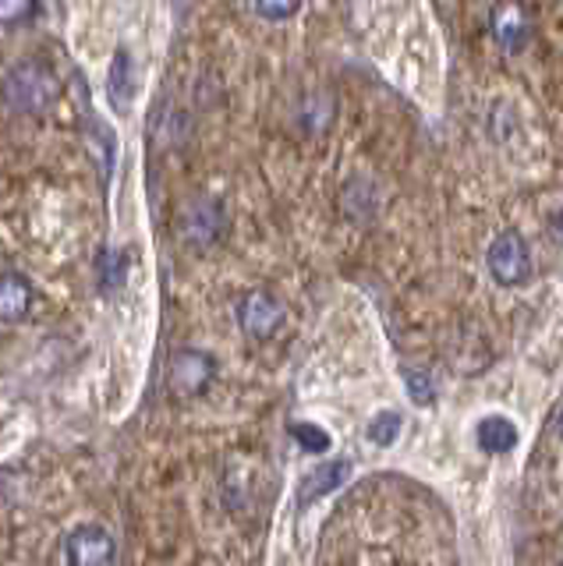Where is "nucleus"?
I'll list each match as a JSON object with an SVG mask.
<instances>
[{
    "mask_svg": "<svg viewBox=\"0 0 563 566\" xmlns=\"http://www.w3.org/2000/svg\"><path fill=\"white\" fill-rule=\"evenodd\" d=\"M344 478H347V460H333V464H323V468H315L312 474H305V482H302V489H298V495H302L305 503H312V500H320V495L337 489Z\"/></svg>",
    "mask_w": 563,
    "mask_h": 566,
    "instance_id": "obj_11",
    "label": "nucleus"
},
{
    "mask_svg": "<svg viewBox=\"0 0 563 566\" xmlns=\"http://www.w3.org/2000/svg\"><path fill=\"white\" fill-rule=\"evenodd\" d=\"M560 566H563V563H560Z\"/></svg>",
    "mask_w": 563,
    "mask_h": 566,
    "instance_id": "obj_20",
    "label": "nucleus"
},
{
    "mask_svg": "<svg viewBox=\"0 0 563 566\" xmlns=\"http://www.w3.org/2000/svg\"><path fill=\"white\" fill-rule=\"evenodd\" d=\"M132 88H135V82H132V57H128V50L121 46V50H114V61H111V75H107V99H111V106L117 114H125L128 106H132Z\"/></svg>",
    "mask_w": 563,
    "mask_h": 566,
    "instance_id": "obj_9",
    "label": "nucleus"
},
{
    "mask_svg": "<svg viewBox=\"0 0 563 566\" xmlns=\"http://www.w3.org/2000/svg\"><path fill=\"white\" fill-rule=\"evenodd\" d=\"M32 308V283L22 273H0V318L19 323Z\"/></svg>",
    "mask_w": 563,
    "mask_h": 566,
    "instance_id": "obj_8",
    "label": "nucleus"
},
{
    "mask_svg": "<svg viewBox=\"0 0 563 566\" xmlns=\"http://www.w3.org/2000/svg\"><path fill=\"white\" fill-rule=\"evenodd\" d=\"M284 323V305L270 291H249L238 305V326L256 336V340H270V336Z\"/></svg>",
    "mask_w": 563,
    "mask_h": 566,
    "instance_id": "obj_3",
    "label": "nucleus"
},
{
    "mask_svg": "<svg viewBox=\"0 0 563 566\" xmlns=\"http://www.w3.org/2000/svg\"><path fill=\"white\" fill-rule=\"evenodd\" d=\"M256 11L270 22H284V18H294L302 11V0H256Z\"/></svg>",
    "mask_w": 563,
    "mask_h": 566,
    "instance_id": "obj_16",
    "label": "nucleus"
},
{
    "mask_svg": "<svg viewBox=\"0 0 563 566\" xmlns=\"http://www.w3.org/2000/svg\"><path fill=\"white\" fill-rule=\"evenodd\" d=\"M103 287H117L121 276H125V255H114V252H103Z\"/></svg>",
    "mask_w": 563,
    "mask_h": 566,
    "instance_id": "obj_17",
    "label": "nucleus"
},
{
    "mask_svg": "<svg viewBox=\"0 0 563 566\" xmlns=\"http://www.w3.org/2000/svg\"><path fill=\"white\" fill-rule=\"evenodd\" d=\"M0 96L19 114H43L58 96V75L40 61H22L0 82Z\"/></svg>",
    "mask_w": 563,
    "mask_h": 566,
    "instance_id": "obj_1",
    "label": "nucleus"
},
{
    "mask_svg": "<svg viewBox=\"0 0 563 566\" xmlns=\"http://www.w3.org/2000/svg\"><path fill=\"white\" fill-rule=\"evenodd\" d=\"M560 436H563V415H560Z\"/></svg>",
    "mask_w": 563,
    "mask_h": 566,
    "instance_id": "obj_19",
    "label": "nucleus"
},
{
    "mask_svg": "<svg viewBox=\"0 0 563 566\" xmlns=\"http://www.w3.org/2000/svg\"><path fill=\"white\" fill-rule=\"evenodd\" d=\"M408 394H411V400H415L418 407L432 403V386H429L426 376H408Z\"/></svg>",
    "mask_w": 563,
    "mask_h": 566,
    "instance_id": "obj_18",
    "label": "nucleus"
},
{
    "mask_svg": "<svg viewBox=\"0 0 563 566\" xmlns=\"http://www.w3.org/2000/svg\"><path fill=\"white\" fill-rule=\"evenodd\" d=\"M492 32H497V40L503 50H521L524 40H528V14L518 0H500L497 8H492Z\"/></svg>",
    "mask_w": 563,
    "mask_h": 566,
    "instance_id": "obj_7",
    "label": "nucleus"
},
{
    "mask_svg": "<svg viewBox=\"0 0 563 566\" xmlns=\"http://www.w3.org/2000/svg\"><path fill=\"white\" fill-rule=\"evenodd\" d=\"M475 436H479V447L486 453H510V450L518 447V429L507 418H500V415L482 418L479 432H475Z\"/></svg>",
    "mask_w": 563,
    "mask_h": 566,
    "instance_id": "obj_10",
    "label": "nucleus"
},
{
    "mask_svg": "<svg viewBox=\"0 0 563 566\" xmlns=\"http://www.w3.org/2000/svg\"><path fill=\"white\" fill-rule=\"evenodd\" d=\"M213 371H217V365H213V358H209L206 350H178L170 358V386L178 389V394H202V389L209 386V379H213Z\"/></svg>",
    "mask_w": 563,
    "mask_h": 566,
    "instance_id": "obj_5",
    "label": "nucleus"
},
{
    "mask_svg": "<svg viewBox=\"0 0 563 566\" xmlns=\"http://www.w3.org/2000/svg\"><path fill=\"white\" fill-rule=\"evenodd\" d=\"M400 436V415L394 411H383L373 418V424H368V439L376 442V447H390V442H397Z\"/></svg>",
    "mask_w": 563,
    "mask_h": 566,
    "instance_id": "obj_13",
    "label": "nucleus"
},
{
    "mask_svg": "<svg viewBox=\"0 0 563 566\" xmlns=\"http://www.w3.org/2000/svg\"><path fill=\"white\" fill-rule=\"evenodd\" d=\"M489 273L497 283H503V287H518V283L528 280V273H532V259H528V244L524 238L518 234V230H503V234L489 244Z\"/></svg>",
    "mask_w": 563,
    "mask_h": 566,
    "instance_id": "obj_2",
    "label": "nucleus"
},
{
    "mask_svg": "<svg viewBox=\"0 0 563 566\" xmlns=\"http://www.w3.org/2000/svg\"><path fill=\"white\" fill-rule=\"evenodd\" d=\"M291 436L302 442L305 450H312V453H323L326 447H330V436L320 429V424H309V421H302V424H291Z\"/></svg>",
    "mask_w": 563,
    "mask_h": 566,
    "instance_id": "obj_15",
    "label": "nucleus"
},
{
    "mask_svg": "<svg viewBox=\"0 0 563 566\" xmlns=\"http://www.w3.org/2000/svg\"><path fill=\"white\" fill-rule=\"evenodd\" d=\"M37 11L40 0H0V25H25Z\"/></svg>",
    "mask_w": 563,
    "mask_h": 566,
    "instance_id": "obj_14",
    "label": "nucleus"
},
{
    "mask_svg": "<svg viewBox=\"0 0 563 566\" xmlns=\"http://www.w3.org/2000/svg\"><path fill=\"white\" fill-rule=\"evenodd\" d=\"M333 117V99H326L323 93H312L305 103H302V124L309 132H320L326 128V120Z\"/></svg>",
    "mask_w": 563,
    "mask_h": 566,
    "instance_id": "obj_12",
    "label": "nucleus"
},
{
    "mask_svg": "<svg viewBox=\"0 0 563 566\" xmlns=\"http://www.w3.org/2000/svg\"><path fill=\"white\" fill-rule=\"evenodd\" d=\"M223 227H227V220H223L220 202H196L185 212V241L196 244V248L217 244Z\"/></svg>",
    "mask_w": 563,
    "mask_h": 566,
    "instance_id": "obj_6",
    "label": "nucleus"
},
{
    "mask_svg": "<svg viewBox=\"0 0 563 566\" xmlns=\"http://www.w3.org/2000/svg\"><path fill=\"white\" fill-rule=\"evenodd\" d=\"M64 559L67 566H111L114 563V538L96 524L75 527L64 538Z\"/></svg>",
    "mask_w": 563,
    "mask_h": 566,
    "instance_id": "obj_4",
    "label": "nucleus"
}]
</instances>
